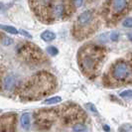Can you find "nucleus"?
I'll return each instance as SVG.
<instances>
[{"mask_svg": "<svg viewBox=\"0 0 132 132\" xmlns=\"http://www.w3.org/2000/svg\"><path fill=\"white\" fill-rule=\"evenodd\" d=\"M36 17L45 24L66 19L73 11L70 0H29Z\"/></svg>", "mask_w": 132, "mask_h": 132, "instance_id": "obj_1", "label": "nucleus"}, {"mask_svg": "<svg viewBox=\"0 0 132 132\" xmlns=\"http://www.w3.org/2000/svg\"><path fill=\"white\" fill-rule=\"evenodd\" d=\"M57 87V79L48 72H39L25 80L19 87L20 98L37 100L52 93Z\"/></svg>", "mask_w": 132, "mask_h": 132, "instance_id": "obj_2", "label": "nucleus"}, {"mask_svg": "<svg viewBox=\"0 0 132 132\" xmlns=\"http://www.w3.org/2000/svg\"><path fill=\"white\" fill-rule=\"evenodd\" d=\"M106 58V49L104 47L86 43L79 48L78 53V64L86 77L93 79L98 75Z\"/></svg>", "mask_w": 132, "mask_h": 132, "instance_id": "obj_3", "label": "nucleus"}, {"mask_svg": "<svg viewBox=\"0 0 132 132\" xmlns=\"http://www.w3.org/2000/svg\"><path fill=\"white\" fill-rule=\"evenodd\" d=\"M108 87H118L132 84V53L113 62L103 77Z\"/></svg>", "mask_w": 132, "mask_h": 132, "instance_id": "obj_4", "label": "nucleus"}, {"mask_svg": "<svg viewBox=\"0 0 132 132\" xmlns=\"http://www.w3.org/2000/svg\"><path fill=\"white\" fill-rule=\"evenodd\" d=\"M99 25V14L95 10H86L79 14L73 23V37L78 41L87 39L98 30Z\"/></svg>", "mask_w": 132, "mask_h": 132, "instance_id": "obj_5", "label": "nucleus"}, {"mask_svg": "<svg viewBox=\"0 0 132 132\" xmlns=\"http://www.w3.org/2000/svg\"><path fill=\"white\" fill-rule=\"evenodd\" d=\"M132 10V0H106L101 9V17L113 26Z\"/></svg>", "mask_w": 132, "mask_h": 132, "instance_id": "obj_6", "label": "nucleus"}, {"mask_svg": "<svg viewBox=\"0 0 132 132\" xmlns=\"http://www.w3.org/2000/svg\"><path fill=\"white\" fill-rule=\"evenodd\" d=\"M17 57L29 65H41L47 61L45 53L37 45L24 42L17 47Z\"/></svg>", "mask_w": 132, "mask_h": 132, "instance_id": "obj_7", "label": "nucleus"}, {"mask_svg": "<svg viewBox=\"0 0 132 132\" xmlns=\"http://www.w3.org/2000/svg\"><path fill=\"white\" fill-rule=\"evenodd\" d=\"M15 114H6L0 117V132H14Z\"/></svg>", "mask_w": 132, "mask_h": 132, "instance_id": "obj_8", "label": "nucleus"}, {"mask_svg": "<svg viewBox=\"0 0 132 132\" xmlns=\"http://www.w3.org/2000/svg\"><path fill=\"white\" fill-rule=\"evenodd\" d=\"M16 85H17V81H16L15 77L13 76H8L3 80V86L6 90H12L16 86Z\"/></svg>", "mask_w": 132, "mask_h": 132, "instance_id": "obj_9", "label": "nucleus"}, {"mask_svg": "<svg viewBox=\"0 0 132 132\" xmlns=\"http://www.w3.org/2000/svg\"><path fill=\"white\" fill-rule=\"evenodd\" d=\"M20 123L21 126L24 130H30V127H31V118H30V114L29 113H24L21 118H20Z\"/></svg>", "mask_w": 132, "mask_h": 132, "instance_id": "obj_10", "label": "nucleus"}, {"mask_svg": "<svg viewBox=\"0 0 132 132\" xmlns=\"http://www.w3.org/2000/svg\"><path fill=\"white\" fill-rule=\"evenodd\" d=\"M41 39L45 42H52L56 39V34L50 30H46L41 34Z\"/></svg>", "mask_w": 132, "mask_h": 132, "instance_id": "obj_11", "label": "nucleus"}, {"mask_svg": "<svg viewBox=\"0 0 132 132\" xmlns=\"http://www.w3.org/2000/svg\"><path fill=\"white\" fill-rule=\"evenodd\" d=\"M0 29L6 31L7 33L9 34H13V35H16L18 34V30L13 26H7V25H0Z\"/></svg>", "mask_w": 132, "mask_h": 132, "instance_id": "obj_12", "label": "nucleus"}, {"mask_svg": "<svg viewBox=\"0 0 132 132\" xmlns=\"http://www.w3.org/2000/svg\"><path fill=\"white\" fill-rule=\"evenodd\" d=\"M62 100L61 96H54V97H50V98L46 99L44 101V104H56Z\"/></svg>", "mask_w": 132, "mask_h": 132, "instance_id": "obj_13", "label": "nucleus"}, {"mask_svg": "<svg viewBox=\"0 0 132 132\" xmlns=\"http://www.w3.org/2000/svg\"><path fill=\"white\" fill-rule=\"evenodd\" d=\"M70 2H71V5L73 7V9L75 10V9H77L82 5L84 0H70Z\"/></svg>", "mask_w": 132, "mask_h": 132, "instance_id": "obj_14", "label": "nucleus"}, {"mask_svg": "<svg viewBox=\"0 0 132 132\" xmlns=\"http://www.w3.org/2000/svg\"><path fill=\"white\" fill-rule=\"evenodd\" d=\"M47 51H48V53L50 54L51 56H57L58 55V53H59V51H58V49L56 48V47L54 46H50L48 47V49H47Z\"/></svg>", "mask_w": 132, "mask_h": 132, "instance_id": "obj_15", "label": "nucleus"}, {"mask_svg": "<svg viewBox=\"0 0 132 132\" xmlns=\"http://www.w3.org/2000/svg\"><path fill=\"white\" fill-rule=\"evenodd\" d=\"M123 26L125 28H132V18H126L122 22Z\"/></svg>", "mask_w": 132, "mask_h": 132, "instance_id": "obj_16", "label": "nucleus"}, {"mask_svg": "<svg viewBox=\"0 0 132 132\" xmlns=\"http://www.w3.org/2000/svg\"><path fill=\"white\" fill-rule=\"evenodd\" d=\"M86 129V127L84 124H81V123H79V124H76V125L73 126V130L76 132H79V131H82V130H85Z\"/></svg>", "mask_w": 132, "mask_h": 132, "instance_id": "obj_17", "label": "nucleus"}, {"mask_svg": "<svg viewBox=\"0 0 132 132\" xmlns=\"http://www.w3.org/2000/svg\"><path fill=\"white\" fill-rule=\"evenodd\" d=\"M120 96L121 97H131L132 96V90L128 89V90H124L122 93H120Z\"/></svg>", "mask_w": 132, "mask_h": 132, "instance_id": "obj_18", "label": "nucleus"}, {"mask_svg": "<svg viewBox=\"0 0 132 132\" xmlns=\"http://www.w3.org/2000/svg\"><path fill=\"white\" fill-rule=\"evenodd\" d=\"M118 38H119L118 33H112L110 35V39H111V41H113V42H116V41L118 40Z\"/></svg>", "mask_w": 132, "mask_h": 132, "instance_id": "obj_19", "label": "nucleus"}, {"mask_svg": "<svg viewBox=\"0 0 132 132\" xmlns=\"http://www.w3.org/2000/svg\"><path fill=\"white\" fill-rule=\"evenodd\" d=\"M87 106H89L88 108H89L90 110H93V112H97V110H96V108H94V105H93V104H92V103H88V104H87Z\"/></svg>", "mask_w": 132, "mask_h": 132, "instance_id": "obj_20", "label": "nucleus"}, {"mask_svg": "<svg viewBox=\"0 0 132 132\" xmlns=\"http://www.w3.org/2000/svg\"><path fill=\"white\" fill-rule=\"evenodd\" d=\"M4 39H5V41H7L6 43H3L4 45H9V44H11V43H12V40L11 39H8V38H5V37H4Z\"/></svg>", "mask_w": 132, "mask_h": 132, "instance_id": "obj_21", "label": "nucleus"}, {"mask_svg": "<svg viewBox=\"0 0 132 132\" xmlns=\"http://www.w3.org/2000/svg\"><path fill=\"white\" fill-rule=\"evenodd\" d=\"M21 33H23V35H25V36H27L28 38H31V37H32L31 35H29V33H28V32H25V31H23V30L21 31Z\"/></svg>", "mask_w": 132, "mask_h": 132, "instance_id": "obj_22", "label": "nucleus"}, {"mask_svg": "<svg viewBox=\"0 0 132 132\" xmlns=\"http://www.w3.org/2000/svg\"><path fill=\"white\" fill-rule=\"evenodd\" d=\"M103 129H104L105 131H107V132H110V127H109V126L103 125Z\"/></svg>", "mask_w": 132, "mask_h": 132, "instance_id": "obj_23", "label": "nucleus"}, {"mask_svg": "<svg viewBox=\"0 0 132 132\" xmlns=\"http://www.w3.org/2000/svg\"><path fill=\"white\" fill-rule=\"evenodd\" d=\"M127 37H128V39H129L132 42V33H129V34H128V35H127Z\"/></svg>", "mask_w": 132, "mask_h": 132, "instance_id": "obj_24", "label": "nucleus"}, {"mask_svg": "<svg viewBox=\"0 0 132 132\" xmlns=\"http://www.w3.org/2000/svg\"><path fill=\"white\" fill-rule=\"evenodd\" d=\"M3 39H4V37H3V35H2V34L0 33V42H1V41H3Z\"/></svg>", "mask_w": 132, "mask_h": 132, "instance_id": "obj_25", "label": "nucleus"}, {"mask_svg": "<svg viewBox=\"0 0 132 132\" xmlns=\"http://www.w3.org/2000/svg\"><path fill=\"white\" fill-rule=\"evenodd\" d=\"M1 8H2V5H1V3H0V11H1Z\"/></svg>", "mask_w": 132, "mask_h": 132, "instance_id": "obj_26", "label": "nucleus"}, {"mask_svg": "<svg viewBox=\"0 0 132 132\" xmlns=\"http://www.w3.org/2000/svg\"><path fill=\"white\" fill-rule=\"evenodd\" d=\"M0 82H1V81H0Z\"/></svg>", "mask_w": 132, "mask_h": 132, "instance_id": "obj_27", "label": "nucleus"}, {"mask_svg": "<svg viewBox=\"0 0 132 132\" xmlns=\"http://www.w3.org/2000/svg\"><path fill=\"white\" fill-rule=\"evenodd\" d=\"M85 132H86V131H85Z\"/></svg>", "mask_w": 132, "mask_h": 132, "instance_id": "obj_28", "label": "nucleus"}]
</instances>
